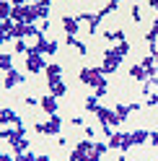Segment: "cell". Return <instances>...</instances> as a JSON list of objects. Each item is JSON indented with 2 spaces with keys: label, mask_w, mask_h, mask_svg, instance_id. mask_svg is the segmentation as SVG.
I'll list each match as a JSON object with an SVG mask.
<instances>
[{
  "label": "cell",
  "mask_w": 158,
  "mask_h": 161,
  "mask_svg": "<svg viewBox=\"0 0 158 161\" xmlns=\"http://www.w3.org/2000/svg\"><path fill=\"white\" fill-rule=\"evenodd\" d=\"M0 122H3V125H16V127H18V125H26L24 119L18 117L13 109H8V107H3V109H0Z\"/></svg>",
  "instance_id": "10"
},
{
  "label": "cell",
  "mask_w": 158,
  "mask_h": 161,
  "mask_svg": "<svg viewBox=\"0 0 158 161\" xmlns=\"http://www.w3.org/2000/svg\"><path fill=\"white\" fill-rule=\"evenodd\" d=\"M39 107H42L49 117H52V114H57V96H52V94L42 96V99H39Z\"/></svg>",
  "instance_id": "13"
},
{
  "label": "cell",
  "mask_w": 158,
  "mask_h": 161,
  "mask_svg": "<svg viewBox=\"0 0 158 161\" xmlns=\"http://www.w3.org/2000/svg\"><path fill=\"white\" fill-rule=\"evenodd\" d=\"M21 83H24V75L18 70H8L5 80H3V88H13V86H21Z\"/></svg>",
  "instance_id": "14"
},
{
  "label": "cell",
  "mask_w": 158,
  "mask_h": 161,
  "mask_svg": "<svg viewBox=\"0 0 158 161\" xmlns=\"http://www.w3.org/2000/svg\"><path fill=\"white\" fill-rule=\"evenodd\" d=\"M104 39L106 42H124V29H114V31H104Z\"/></svg>",
  "instance_id": "18"
},
{
  "label": "cell",
  "mask_w": 158,
  "mask_h": 161,
  "mask_svg": "<svg viewBox=\"0 0 158 161\" xmlns=\"http://www.w3.org/2000/svg\"><path fill=\"white\" fill-rule=\"evenodd\" d=\"M98 107H101V104H98V96H96V94H93V96H88L86 102H83V109H86V112H93V114H96V109H98Z\"/></svg>",
  "instance_id": "20"
},
{
  "label": "cell",
  "mask_w": 158,
  "mask_h": 161,
  "mask_svg": "<svg viewBox=\"0 0 158 161\" xmlns=\"http://www.w3.org/2000/svg\"><path fill=\"white\" fill-rule=\"evenodd\" d=\"M117 8H119V3H117V0H109V3H106L104 8H101V11H98V16H109V13H117Z\"/></svg>",
  "instance_id": "23"
},
{
  "label": "cell",
  "mask_w": 158,
  "mask_h": 161,
  "mask_svg": "<svg viewBox=\"0 0 158 161\" xmlns=\"http://www.w3.org/2000/svg\"><path fill=\"white\" fill-rule=\"evenodd\" d=\"M78 80H81L83 86H91L93 91H96V88H101V86H109V83H106L104 70H101V68H93V65L81 68V73H78Z\"/></svg>",
  "instance_id": "1"
},
{
  "label": "cell",
  "mask_w": 158,
  "mask_h": 161,
  "mask_svg": "<svg viewBox=\"0 0 158 161\" xmlns=\"http://www.w3.org/2000/svg\"><path fill=\"white\" fill-rule=\"evenodd\" d=\"M130 78H135V80H143V83H145V80H148V70H145L140 63H135V65L130 68Z\"/></svg>",
  "instance_id": "17"
},
{
  "label": "cell",
  "mask_w": 158,
  "mask_h": 161,
  "mask_svg": "<svg viewBox=\"0 0 158 161\" xmlns=\"http://www.w3.org/2000/svg\"><path fill=\"white\" fill-rule=\"evenodd\" d=\"M47 65L49 63L44 60V55L36 52L34 47H29V52H26V70H29V73H44Z\"/></svg>",
  "instance_id": "3"
},
{
  "label": "cell",
  "mask_w": 158,
  "mask_h": 161,
  "mask_svg": "<svg viewBox=\"0 0 158 161\" xmlns=\"http://www.w3.org/2000/svg\"><path fill=\"white\" fill-rule=\"evenodd\" d=\"M78 21H86V24H88V34L93 36V34L98 31V26H101L104 18L98 16V13H81V16H78Z\"/></svg>",
  "instance_id": "9"
},
{
  "label": "cell",
  "mask_w": 158,
  "mask_h": 161,
  "mask_svg": "<svg viewBox=\"0 0 158 161\" xmlns=\"http://www.w3.org/2000/svg\"><path fill=\"white\" fill-rule=\"evenodd\" d=\"M0 68H3V73L13 70V57L8 55V52H3V55H0Z\"/></svg>",
  "instance_id": "22"
},
{
  "label": "cell",
  "mask_w": 158,
  "mask_h": 161,
  "mask_svg": "<svg viewBox=\"0 0 158 161\" xmlns=\"http://www.w3.org/2000/svg\"><path fill=\"white\" fill-rule=\"evenodd\" d=\"M106 143H109L112 151H122V148H124V133H112Z\"/></svg>",
  "instance_id": "15"
},
{
  "label": "cell",
  "mask_w": 158,
  "mask_h": 161,
  "mask_svg": "<svg viewBox=\"0 0 158 161\" xmlns=\"http://www.w3.org/2000/svg\"><path fill=\"white\" fill-rule=\"evenodd\" d=\"M62 29H65L67 36H78V29H81L78 16H62Z\"/></svg>",
  "instance_id": "11"
},
{
  "label": "cell",
  "mask_w": 158,
  "mask_h": 161,
  "mask_svg": "<svg viewBox=\"0 0 158 161\" xmlns=\"http://www.w3.org/2000/svg\"><path fill=\"white\" fill-rule=\"evenodd\" d=\"M65 44H67V47H75L81 55H88V44H86V42H81L78 36H65Z\"/></svg>",
  "instance_id": "16"
},
{
  "label": "cell",
  "mask_w": 158,
  "mask_h": 161,
  "mask_svg": "<svg viewBox=\"0 0 158 161\" xmlns=\"http://www.w3.org/2000/svg\"><path fill=\"white\" fill-rule=\"evenodd\" d=\"M13 151H16V156H18V153H26V151H29V140L21 138L18 143H13Z\"/></svg>",
  "instance_id": "24"
},
{
  "label": "cell",
  "mask_w": 158,
  "mask_h": 161,
  "mask_svg": "<svg viewBox=\"0 0 158 161\" xmlns=\"http://www.w3.org/2000/svg\"><path fill=\"white\" fill-rule=\"evenodd\" d=\"M114 112L122 117V122H127V117H130L132 112H140V104H135V102H114Z\"/></svg>",
  "instance_id": "8"
},
{
  "label": "cell",
  "mask_w": 158,
  "mask_h": 161,
  "mask_svg": "<svg viewBox=\"0 0 158 161\" xmlns=\"http://www.w3.org/2000/svg\"><path fill=\"white\" fill-rule=\"evenodd\" d=\"M122 52L117 47H112V49H106L104 52V63H101V70H104V75H112V73H117V68L122 65Z\"/></svg>",
  "instance_id": "2"
},
{
  "label": "cell",
  "mask_w": 158,
  "mask_h": 161,
  "mask_svg": "<svg viewBox=\"0 0 158 161\" xmlns=\"http://www.w3.org/2000/svg\"><path fill=\"white\" fill-rule=\"evenodd\" d=\"M13 49H16V55H26L29 52V44L24 42V39H16V47Z\"/></svg>",
  "instance_id": "25"
},
{
  "label": "cell",
  "mask_w": 158,
  "mask_h": 161,
  "mask_svg": "<svg viewBox=\"0 0 158 161\" xmlns=\"http://www.w3.org/2000/svg\"><path fill=\"white\" fill-rule=\"evenodd\" d=\"M24 104H26V107H36V104H39V99H34V96H26V99H24Z\"/></svg>",
  "instance_id": "29"
},
{
  "label": "cell",
  "mask_w": 158,
  "mask_h": 161,
  "mask_svg": "<svg viewBox=\"0 0 158 161\" xmlns=\"http://www.w3.org/2000/svg\"><path fill=\"white\" fill-rule=\"evenodd\" d=\"M150 143L158 148V130H153V133H150Z\"/></svg>",
  "instance_id": "32"
},
{
  "label": "cell",
  "mask_w": 158,
  "mask_h": 161,
  "mask_svg": "<svg viewBox=\"0 0 158 161\" xmlns=\"http://www.w3.org/2000/svg\"><path fill=\"white\" fill-rule=\"evenodd\" d=\"M8 3H11V0H8Z\"/></svg>",
  "instance_id": "38"
},
{
  "label": "cell",
  "mask_w": 158,
  "mask_h": 161,
  "mask_svg": "<svg viewBox=\"0 0 158 161\" xmlns=\"http://www.w3.org/2000/svg\"><path fill=\"white\" fill-rule=\"evenodd\" d=\"M117 161H127V156H124V153H122V156H119V158H117Z\"/></svg>",
  "instance_id": "37"
},
{
  "label": "cell",
  "mask_w": 158,
  "mask_h": 161,
  "mask_svg": "<svg viewBox=\"0 0 158 161\" xmlns=\"http://www.w3.org/2000/svg\"><path fill=\"white\" fill-rule=\"evenodd\" d=\"M44 73H47V80H52V78H62V68L57 65V63H49Z\"/></svg>",
  "instance_id": "19"
},
{
  "label": "cell",
  "mask_w": 158,
  "mask_h": 161,
  "mask_svg": "<svg viewBox=\"0 0 158 161\" xmlns=\"http://www.w3.org/2000/svg\"><path fill=\"white\" fill-rule=\"evenodd\" d=\"M47 88H49V94L57 96V99L67 94V86H65V80H62V78H52V80H47Z\"/></svg>",
  "instance_id": "12"
},
{
  "label": "cell",
  "mask_w": 158,
  "mask_h": 161,
  "mask_svg": "<svg viewBox=\"0 0 158 161\" xmlns=\"http://www.w3.org/2000/svg\"><path fill=\"white\" fill-rule=\"evenodd\" d=\"M145 140H150V133L148 130H135V133H124V148H122V153H127L130 148L135 146H143Z\"/></svg>",
  "instance_id": "5"
},
{
  "label": "cell",
  "mask_w": 158,
  "mask_h": 161,
  "mask_svg": "<svg viewBox=\"0 0 158 161\" xmlns=\"http://www.w3.org/2000/svg\"><path fill=\"white\" fill-rule=\"evenodd\" d=\"M145 107H158V91H150V94H148Z\"/></svg>",
  "instance_id": "26"
},
{
  "label": "cell",
  "mask_w": 158,
  "mask_h": 161,
  "mask_svg": "<svg viewBox=\"0 0 158 161\" xmlns=\"http://www.w3.org/2000/svg\"><path fill=\"white\" fill-rule=\"evenodd\" d=\"M0 161H16V158H11V153H3V156H0Z\"/></svg>",
  "instance_id": "35"
},
{
  "label": "cell",
  "mask_w": 158,
  "mask_h": 161,
  "mask_svg": "<svg viewBox=\"0 0 158 161\" xmlns=\"http://www.w3.org/2000/svg\"><path fill=\"white\" fill-rule=\"evenodd\" d=\"M150 55H153V60H155V65H158V49H155V44H150Z\"/></svg>",
  "instance_id": "33"
},
{
  "label": "cell",
  "mask_w": 158,
  "mask_h": 161,
  "mask_svg": "<svg viewBox=\"0 0 158 161\" xmlns=\"http://www.w3.org/2000/svg\"><path fill=\"white\" fill-rule=\"evenodd\" d=\"M70 125H73V127H81V125H83V117H73Z\"/></svg>",
  "instance_id": "30"
},
{
  "label": "cell",
  "mask_w": 158,
  "mask_h": 161,
  "mask_svg": "<svg viewBox=\"0 0 158 161\" xmlns=\"http://www.w3.org/2000/svg\"><path fill=\"white\" fill-rule=\"evenodd\" d=\"M96 117H98V122H101V127L104 125H122V117L114 112V109H106V107H98L96 109Z\"/></svg>",
  "instance_id": "7"
},
{
  "label": "cell",
  "mask_w": 158,
  "mask_h": 161,
  "mask_svg": "<svg viewBox=\"0 0 158 161\" xmlns=\"http://www.w3.org/2000/svg\"><path fill=\"white\" fill-rule=\"evenodd\" d=\"M148 5H150L153 11H155V16H158V0H148Z\"/></svg>",
  "instance_id": "34"
},
{
  "label": "cell",
  "mask_w": 158,
  "mask_h": 161,
  "mask_svg": "<svg viewBox=\"0 0 158 161\" xmlns=\"http://www.w3.org/2000/svg\"><path fill=\"white\" fill-rule=\"evenodd\" d=\"M36 158H39V156H34L31 151H26V153H18V156H16V161H36Z\"/></svg>",
  "instance_id": "27"
},
{
  "label": "cell",
  "mask_w": 158,
  "mask_h": 161,
  "mask_svg": "<svg viewBox=\"0 0 158 161\" xmlns=\"http://www.w3.org/2000/svg\"><path fill=\"white\" fill-rule=\"evenodd\" d=\"M31 47L36 49V52H42V55H49V57H52L57 49H60V44H57L55 39H47L44 34H42V36H36V42H34Z\"/></svg>",
  "instance_id": "6"
},
{
  "label": "cell",
  "mask_w": 158,
  "mask_h": 161,
  "mask_svg": "<svg viewBox=\"0 0 158 161\" xmlns=\"http://www.w3.org/2000/svg\"><path fill=\"white\" fill-rule=\"evenodd\" d=\"M36 161H55V158H49V156H39Z\"/></svg>",
  "instance_id": "36"
},
{
  "label": "cell",
  "mask_w": 158,
  "mask_h": 161,
  "mask_svg": "<svg viewBox=\"0 0 158 161\" xmlns=\"http://www.w3.org/2000/svg\"><path fill=\"white\" fill-rule=\"evenodd\" d=\"M86 138H91V140H96V130H93V127H86Z\"/></svg>",
  "instance_id": "31"
},
{
  "label": "cell",
  "mask_w": 158,
  "mask_h": 161,
  "mask_svg": "<svg viewBox=\"0 0 158 161\" xmlns=\"http://www.w3.org/2000/svg\"><path fill=\"white\" fill-rule=\"evenodd\" d=\"M155 39H158V16L153 18V26H150V31L145 34V42H148V44H155Z\"/></svg>",
  "instance_id": "21"
},
{
  "label": "cell",
  "mask_w": 158,
  "mask_h": 161,
  "mask_svg": "<svg viewBox=\"0 0 158 161\" xmlns=\"http://www.w3.org/2000/svg\"><path fill=\"white\" fill-rule=\"evenodd\" d=\"M34 130H36L39 135H60V130H62V119L57 117V114H52L47 122H34Z\"/></svg>",
  "instance_id": "4"
},
{
  "label": "cell",
  "mask_w": 158,
  "mask_h": 161,
  "mask_svg": "<svg viewBox=\"0 0 158 161\" xmlns=\"http://www.w3.org/2000/svg\"><path fill=\"white\" fill-rule=\"evenodd\" d=\"M130 16H132V21L137 24V21H140V8H137V5H132V8H130Z\"/></svg>",
  "instance_id": "28"
}]
</instances>
